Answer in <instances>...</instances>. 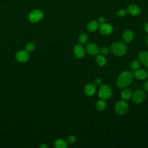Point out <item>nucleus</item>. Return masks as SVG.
<instances>
[{"instance_id":"nucleus-1","label":"nucleus","mask_w":148,"mask_h":148,"mask_svg":"<svg viewBox=\"0 0 148 148\" xmlns=\"http://www.w3.org/2000/svg\"><path fill=\"white\" fill-rule=\"evenodd\" d=\"M134 75L130 71H124L121 72L116 79V85L120 88H126L132 82Z\"/></svg>"},{"instance_id":"nucleus-2","label":"nucleus","mask_w":148,"mask_h":148,"mask_svg":"<svg viewBox=\"0 0 148 148\" xmlns=\"http://www.w3.org/2000/svg\"><path fill=\"white\" fill-rule=\"evenodd\" d=\"M110 50L115 56H122L126 53L127 47L124 43L118 42L113 43L111 45Z\"/></svg>"},{"instance_id":"nucleus-3","label":"nucleus","mask_w":148,"mask_h":148,"mask_svg":"<svg viewBox=\"0 0 148 148\" xmlns=\"http://www.w3.org/2000/svg\"><path fill=\"white\" fill-rule=\"evenodd\" d=\"M112 95V90L110 86L106 84L102 85L98 91V96L101 99L106 100L110 98Z\"/></svg>"},{"instance_id":"nucleus-4","label":"nucleus","mask_w":148,"mask_h":148,"mask_svg":"<svg viewBox=\"0 0 148 148\" xmlns=\"http://www.w3.org/2000/svg\"><path fill=\"white\" fill-rule=\"evenodd\" d=\"M128 109V105L125 100H120L116 102L114 107L116 112L119 114H124Z\"/></svg>"},{"instance_id":"nucleus-5","label":"nucleus","mask_w":148,"mask_h":148,"mask_svg":"<svg viewBox=\"0 0 148 148\" xmlns=\"http://www.w3.org/2000/svg\"><path fill=\"white\" fill-rule=\"evenodd\" d=\"M43 16V12L40 10L31 11L28 14V19L32 23H36L40 21Z\"/></svg>"},{"instance_id":"nucleus-6","label":"nucleus","mask_w":148,"mask_h":148,"mask_svg":"<svg viewBox=\"0 0 148 148\" xmlns=\"http://www.w3.org/2000/svg\"><path fill=\"white\" fill-rule=\"evenodd\" d=\"M133 101L136 103H140L143 102L146 97L145 92L141 90H137L132 95Z\"/></svg>"},{"instance_id":"nucleus-7","label":"nucleus","mask_w":148,"mask_h":148,"mask_svg":"<svg viewBox=\"0 0 148 148\" xmlns=\"http://www.w3.org/2000/svg\"><path fill=\"white\" fill-rule=\"evenodd\" d=\"M86 50L87 53L91 56L97 55L99 52L98 47L94 43H87L86 46Z\"/></svg>"},{"instance_id":"nucleus-8","label":"nucleus","mask_w":148,"mask_h":148,"mask_svg":"<svg viewBox=\"0 0 148 148\" xmlns=\"http://www.w3.org/2000/svg\"><path fill=\"white\" fill-rule=\"evenodd\" d=\"M99 29L102 34L108 35L112 33L113 28L110 24L103 23L99 26Z\"/></svg>"},{"instance_id":"nucleus-9","label":"nucleus","mask_w":148,"mask_h":148,"mask_svg":"<svg viewBox=\"0 0 148 148\" xmlns=\"http://www.w3.org/2000/svg\"><path fill=\"white\" fill-rule=\"evenodd\" d=\"M73 51L75 57L78 58H82L84 56L85 50L80 43L76 45L73 47Z\"/></svg>"},{"instance_id":"nucleus-10","label":"nucleus","mask_w":148,"mask_h":148,"mask_svg":"<svg viewBox=\"0 0 148 148\" xmlns=\"http://www.w3.org/2000/svg\"><path fill=\"white\" fill-rule=\"evenodd\" d=\"M16 60L20 62H25L29 59L28 52L27 51L20 50L18 51L16 54Z\"/></svg>"},{"instance_id":"nucleus-11","label":"nucleus","mask_w":148,"mask_h":148,"mask_svg":"<svg viewBox=\"0 0 148 148\" xmlns=\"http://www.w3.org/2000/svg\"><path fill=\"white\" fill-rule=\"evenodd\" d=\"M134 76L139 80H144L148 76L147 71L143 69H137L134 73Z\"/></svg>"},{"instance_id":"nucleus-12","label":"nucleus","mask_w":148,"mask_h":148,"mask_svg":"<svg viewBox=\"0 0 148 148\" xmlns=\"http://www.w3.org/2000/svg\"><path fill=\"white\" fill-rule=\"evenodd\" d=\"M96 91L95 85L93 83L87 84L84 88V92L87 96L93 95Z\"/></svg>"},{"instance_id":"nucleus-13","label":"nucleus","mask_w":148,"mask_h":148,"mask_svg":"<svg viewBox=\"0 0 148 148\" xmlns=\"http://www.w3.org/2000/svg\"><path fill=\"white\" fill-rule=\"evenodd\" d=\"M128 13L132 16H138L140 13V9L139 7L136 5H130L127 9Z\"/></svg>"},{"instance_id":"nucleus-14","label":"nucleus","mask_w":148,"mask_h":148,"mask_svg":"<svg viewBox=\"0 0 148 148\" xmlns=\"http://www.w3.org/2000/svg\"><path fill=\"white\" fill-rule=\"evenodd\" d=\"M138 58L140 62L145 65V66H148V52L146 51H140L138 54Z\"/></svg>"},{"instance_id":"nucleus-15","label":"nucleus","mask_w":148,"mask_h":148,"mask_svg":"<svg viewBox=\"0 0 148 148\" xmlns=\"http://www.w3.org/2000/svg\"><path fill=\"white\" fill-rule=\"evenodd\" d=\"M99 23L98 21L92 20L88 23L87 28L90 32H94L99 28Z\"/></svg>"},{"instance_id":"nucleus-16","label":"nucleus","mask_w":148,"mask_h":148,"mask_svg":"<svg viewBox=\"0 0 148 148\" xmlns=\"http://www.w3.org/2000/svg\"><path fill=\"white\" fill-rule=\"evenodd\" d=\"M132 93L130 89L124 88L121 92V98L123 100H128L132 97Z\"/></svg>"},{"instance_id":"nucleus-17","label":"nucleus","mask_w":148,"mask_h":148,"mask_svg":"<svg viewBox=\"0 0 148 148\" xmlns=\"http://www.w3.org/2000/svg\"><path fill=\"white\" fill-rule=\"evenodd\" d=\"M134 38L133 32L130 30H127L123 34V39L126 43L130 42Z\"/></svg>"},{"instance_id":"nucleus-18","label":"nucleus","mask_w":148,"mask_h":148,"mask_svg":"<svg viewBox=\"0 0 148 148\" xmlns=\"http://www.w3.org/2000/svg\"><path fill=\"white\" fill-rule=\"evenodd\" d=\"M95 106H96V108L98 110L102 111L105 109V108L106 106V103L104 99H101L96 102Z\"/></svg>"},{"instance_id":"nucleus-19","label":"nucleus","mask_w":148,"mask_h":148,"mask_svg":"<svg viewBox=\"0 0 148 148\" xmlns=\"http://www.w3.org/2000/svg\"><path fill=\"white\" fill-rule=\"evenodd\" d=\"M54 146L57 148H65L67 147V143L61 139H57L54 142Z\"/></svg>"},{"instance_id":"nucleus-20","label":"nucleus","mask_w":148,"mask_h":148,"mask_svg":"<svg viewBox=\"0 0 148 148\" xmlns=\"http://www.w3.org/2000/svg\"><path fill=\"white\" fill-rule=\"evenodd\" d=\"M96 62L99 66H104L106 64V61L105 58L102 54H97L96 56Z\"/></svg>"},{"instance_id":"nucleus-21","label":"nucleus","mask_w":148,"mask_h":148,"mask_svg":"<svg viewBox=\"0 0 148 148\" xmlns=\"http://www.w3.org/2000/svg\"><path fill=\"white\" fill-rule=\"evenodd\" d=\"M88 40V36L86 34H82L79 37V42L81 45L86 43Z\"/></svg>"},{"instance_id":"nucleus-22","label":"nucleus","mask_w":148,"mask_h":148,"mask_svg":"<svg viewBox=\"0 0 148 148\" xmlns=\"http://www.w3.org/2000/svg\"><path fill=\"white\" fill-rule=\"evenodd\" d=\"M140 66V62L138 60H135L132 61L131 63V66L134 70L139 69Z\"/></svg>"},{"instance_id":"nucleus-23","label":"nucleus","mask_w":148,"mask_h":148,"mask_svg":"<svg viewBox=\"0 0 148 148\" xmlns=\"http://www.w3.org/2000/svg\"><path fill=\"white\" fill-rule=\"evenodd\" d=\"M35 49L34 44L32 42L28 43L25 46V50L27 52H32Z\"/></svg>"},{"instance_id":"nucleus-24","label":"nucleus","mask_w":148,"mask_h":148,"mask_svg":"<svg viewBox=\"0 0 148 148\" xmlns=\"http://www.w3.org/2000/svg\"><path fill=\"white\" fill-rule=\"evenodd\" d=\"M127 12V10H125L124 9H120L119 10H117V16L120 17H124V16H125Z\"/></svg>"},{"instance_id":"nucleus-25","label":"nucleus","mask_w":148,"mask_h":148,"mask_svg":"<svg viewBox=\"0 0 148 148\" xmlns=\"http://www.w3.org/2000/svg\"><path fill=\"white\" fill-rule=\"evenodd\" d=\"M76 138H75V136H73V135H69V136H68V138H67V139H66V140H67V142L68 143H69V144H73L75 142V141H76Z\"/></svg>"},{"instance_id":"nucleus-26","label":"nucleus","mask_w":148,"mask_h":148,"mask_svg":"<svg viewBox=\"0 0 148 148\" xmlns=\"http://www.w3.org/2000/svg\"><path fill=\"white\" fill-rule=\"evenodd\" d=\"M109 49L106 47H102L99 50V52L103 56L107 55L109 53Z\"/></svg>"},{"instance_id":"nucleus-27","label":"nucleus","mask_w":148,"mask_h":148,"mask_svg":"<svg viewBox=\"0 0 148 148\" xmlns=\"http://www.w3.org/2000/svg\"><path fill=\"white\" fill-rule=\"evenodd\" d=\"M102 79L101 78H97L94 80V84L95 85V86H100L101 84H102Z\"/></svg>"},{"instance_id":"nucleus-28","label":"nucleus","mask_w":148,"mask_h":148,"mask_svg":"<svg viewBox=\"0 0 148 148\" xmlns=\"http://www.w3.org/2000/svg\"><path fill=\"white\" fill-rule=\"evenodd\" d=\"M98 21L99 22V23H101V24L103 23H105V18L103 17H102V16H101V17H99L98 18Z\"/></svg>"},{"instance_id":"nucleus-29","label":"nucleus","mask_w":148,"mask_h":148,"mask_svg":"<svg viewBox=\"0 0 148 148\" xmlns=\"http://www.w3.org/2000/svg\"><path fill=\"white\" fill-rule=\"evenodd\" d=\"M143 88L145 91H146V92H148V80L144 84Z\"/></svg>"},{"instance_id":"nucleus-30","label":"nucleus","mask_w":148,"mask_h":148,"mask_svg":"<svg viewBox=\"0 0 148 148\" xmlns=\"http://www.w3.org/2000/svg\"><path fill=\"white\" fill-rule=\"evenodd\" d=\"M144 29L145 31L148 34V22L145 23V24H144Z\"/></svg>"},{"instance_id":"nucleus-31","label":"nucleus","mask_w":148,"mask_h":148,"mask_svg":"<svg viewBox=\"0 0 148 148\" xmlns=\"http://www.w3.org/2000/svg\"><path fill=\"white\" fill-rule=\"evenodd\" d=\"M39 147H40V148H47V147H48V146L46 144L42 143V144H40L39 145Z\"/></svg>"},{"instance_id":"nucleus-32","label":"nucleus","mask_w":148,"mask_h":148,"mask_svg":"<svg viewBox=\"0 0 148 148\" xmlns=\"http://www.w3.org/2000/svg\"><path fill=\"white\" fill-rule=\"evenodd\" d=\"M146 44L147 45V46H148V36L146 37Z\"/></svg>"},{"instance_id":"nucleus-33","label":"nucleus","mask_w":148,"mask_h":148,"mask_svg":"<svg viewBox=\"0 0 148 148\" xmlns=\"http://www.w3.org/2000/svg\"><path fill=\"white\" fill-rule=\"evenodd\" d=\"M145 68H146V69H148V66H145Z\"/></svg>"}]
</instances>
